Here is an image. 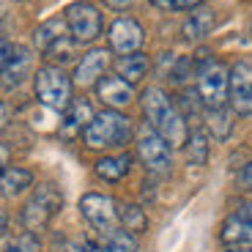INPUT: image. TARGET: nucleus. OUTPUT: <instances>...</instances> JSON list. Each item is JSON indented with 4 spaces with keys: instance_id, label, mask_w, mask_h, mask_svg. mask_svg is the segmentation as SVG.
<instances>
[{
    "instance_id": "1",
    "label": "nucleus",
    "mask_w": 252,
    "mask_h": 252,
    "mask_svg": "<svg viewBox=\"0 0 252 252\" xmlns=\"http://www.w3.org/2000/svg\"><path fill=\"white\" fill-rule=\"evenodd\" d=\"M82 137L91 148H121L132 140V121L121 115L118 110H104L94 115Z\"/></svg>"
},
{
    "instance_id": "2",
    "label": "nucleus",
    "mask_w": 252,
    "mask_h": 252,
    "mask_svg": "<svg viewBox=\"0 0 252 252\" xmlns=\"http://www.w3.org/2000/svg\"><path fill=\"white\" fill-rule=\"evenodd\" d=\"M61 203H63V197H61L55 184H41V187H36V192H33L31 200L22 208V225H25L31 233L47 227L50 220L58 214Z\"/></svg>"
},
{
    "instance_id": "3",
    "label": "nucleus",
    "mask_w": 252,
    "mask_h": 252,
    "mask_svg": "<svg viewBox=\"0 0 252 252\" xmlns=\"http://www.w3.org/2000/svg\"><path fill=\"white\" fill-rule=\"evenodd\" d=\"M36 96L50 110H69L71 104V80L58 66H44L36 74Z\"/></svg>"
},
{
    "instance_id": "4",
    "label": "nucleus",
    "mask_w": 252,
    "mask_h": 252,
    "mask_svg": "<svg viewBox=\"0 0 252 252\" xmlns=\"http://www.w3.org/2000/svg\"><path fill=\"white\" fill-rule=\"evenodd\" d=\"M227 82H230V71L217 61H206V66L197 69V96H200V104H206L208 110L225 107Z\"/></svg>"
},
{
    "instance_id": "5",
    "label": "nucleus",
    "mask_w": 252,
    "mask_h": 252,
    "mask_svg": "<svg viewBox=\"0 0 252 252\" xmlns=\"http://www.w3.org/2000/svg\"><path fill=\"white\" fill-rule=\"evenodd\" d=\"M66 22H69V33L74 41L88 44L94 38L101 36V11L91 6L88 0H77L66 8Z\"/></svg>"
},
{
    "instance_id": "6",
    "label": "nucleus",
    "mask_w": 252,
    "mask_h": 252,
    "mask_svg": "<svg viewBox=\"0 0 252 252\" xmlns=\"http://www.w3.org/2000/svg\"><path fill=\"white\" fill-rule=\"evenodd\" d=\"M80 211L101 236L115 230V225H118V208H115V200L107 195H96V192L85 195L80 200Z\"/></svg>"
},
{
    "instance_id": "7",
    "label": "nucleus",
    "mask_w": 252,
    "mask_h": 252,
    "mask_svg": "<svg viewBox=\"0 0 252 252\" xmlns=\"http://www.w3.org/2000/svg\"><path fill=\"white\" fill-rule=\"evenodd\" d=\"M227 91H230V104H233L236 113L252 115V66L250 63H244V61L233 63Z\"/></svg>"
},
{
    "instance_id": "8",
    "label": "nucleus",
    "mask_w": 252,
    "mask_h": 252,
    "mask_svg": "<svg viewBox=\"0 0 252 252\" xmlns=\"http://www.w3.org/2000/svg\"><path fill=\"white\" fill-rule=\"evenodd\" d=\"M110 47H113L118 55H129V52H137L140 44H143V28H140V22H134V19H115L113 25H110Z\"/></svg>"
},
{
    "instance_id": "9",
    "label": "nucleus",
    "mask_w": 252,
    "mask_h": 252,
    "mask_svg": "<svg viewBox=\"0 0 252 252\" xmlns=\"http://www.w3.org/2000/svg\"><path fill=\"white\" fill-rule=\"evenodd\" d=\"M137 154L143 159V164L154 173H164L170 167V145L164 143L157 132H145L140 134L137 143Z\"/></svg>"
},
{
    "instance_id": "10",
    "label": "nucleus",
    "mask_w": 252,
    "mask_h": 252,
    "mask_svg": "<svg viewBox=\"0 0 252 252\" xmlns=\"http://www.w3.org/2000/svg\"><path fill=\"white\" fill-rule=\"evenodd\" d=\"M110 66V52L107 50H91L82 55V61L74 69V82L77 85H96L104 77V69Z\"/></svg>"
},
{
    "instance_id": "11",
    "label": "nucleus",
    "mask_w": 252,
    "mask_h": 252,
    "mask_svg": "<svg viewBox=\"0 0 252 252\" xmlns=\"http://www.w3.org/2000/svg\"><path fill=\"white\" fill-rule=\"evenodd\" d=\"M96 96H99L107 107H126V104L134 99V91H132L129 82L115 74V77H101V80L96 82Z\"/></svg>"
},
{
    "instance_id": "12",
    "label": "nucleus",
    "mask_w": 252,
    "mask_h": 252,
    "mask_svg": "<svg viewBox=\"0 0 252 252\" xmlns=\"http://www.w3.org/2000/svg\"><path fill=\"white\" fill-rule=\"evenodd\" d=\"M94 107H91L85 99H74L69 104V115H66V124H63L61 134L63 137H74L77 132H85V126L94 121Z\"/></svg>"
},
{
    "instance_id": "13",
    "label": "nucleus",
    "mask_w": 252,
    "mask_h": 252,
    "mask_svg": "<svg viewBox=\"0 0 252 252\" xmlns=\"http://www.w3.org/2000/svg\"><path fill=\"white\" fill-rule=\"evenodd\" d=\"M214 11H208V8H197V11H192L187 17V22H184L181 33L187 41H200V38H206L208 33L214 31Z\"/></svg>"
},
{
    "instance_id": "14",
    "label": "nucleus",
    "mask_w": 252,
    "mask_h": 252,
    "mask_svg": "<svg viewBox=\"0 0 252 252\" xmlns=\"http://www.w3.org/2000/svg\"><path fill=\"white\" fill-rule=\"evenodd\" d=\"M148 58L143 55V52H129V55H121L118 63H115V71H118L121 80H126L129 85H134V82H140L145 74H148Z\"/></svg>"
},
{
    "instance_id": "15",
    "label": "nucleus",
    "mask_w": 252,
    "mask_h": 252,
    "mask_svg": "<svg viewBox=\"0 0 252 252\" xmlns=\"http://www.w3.org/2000/svg\"><path fill=\"white\" fill-rule=\"evenodd\" d=\"M170 110H173V101L167 99V94H164L162 88H148L143 94V113H145V118H148L151 126H157Z\"/></svg>"
},
{
    "instance_id": "16",
    "label": "nucleus",
    "mask_w": 252,
    "mask_h": 252,
    "mask_svg": "<svg viewBox=\"0 0 252 252\" xmlns=\"http://www.w3.org/2000/svg\"><path fill=\"white\" fill-rule=\"evenodd\" d=\"M31 63H33L31 50H25V47H17V52H14L11 63H8L6 71L0 74V82H3L6 88H14V85H19V82L28 77V71H31Z\"/></svg>"
},
{
    "instance_id": "17",
    "label": "nucleus",
    "mask_w": 252,
    "mask_h": 252,
    "mask_svg": "<svg viewBox=\"0 0 252 252\" xmlns=\"http://www.w3.org/2000/svg\"><path fill=\"white\" fill-rule=\"evenodd\" d=\"M33 184V173L25 167H6L0 173V195L3 197H17Z\"/></svg>"
},
{
    "instance_id": "18",
    "label": "nucleus",
    "mask_w": 252,
    "mask_h": 252,
    "mask_svg": "<svg viewBox=\"0 0 252 252\" xmlns=\"http://www.w3.org/2000/svg\"><path fill=\"white\" fill-rule=\"evenodd\" d=\"M222 241L225 244H233V247L252 244V222H244L236 214L227 217L225 225H222Z\"/></svg>"
},
{
    "instance_id": "19",
    "label": "nucleus",
    "mask_w": 252,
    "mask_h": 252,
    "mask_svg": "<svg viewBox=\"0 0 252 252\" xmlns=\"http://www.w3.org/2000/svg\"><path fill=\"white\" fill-rule=\"evenodd\" d=\"M129 157H104L96 162V176L104 178V181H118L129 173Z\"/></svg>"
},
{
    "instance_id": "20",
    "label": "nucleus",
    "mask_w": 252,
    "mask_h": 252,
    "mask_svg": "<svg viewBox=\"0 0 252 252\" xmlns=\"http://www.w3.org/2000/svg\"><path fill=\"white\" fill-rule=\"evenodd\" d=\"M101 252H137V241L129 230H110L101 239Z\"/></svg>"
},
{
    "instance_id": "21",
    "label": "nucleus",
    "mask_w": 252,
    "mask_h": 252,
    "mask_svg": "<svg viewBox=\"0 0 252 252\" xmlns=\"http://www.w3.org/2000/svg\"><path fill=\"white\" fill-rule=\"evenodd\" d=\"M118 220H121V225H124V230H129V233H143L145 227H148V220H145L143 208H140V206H132V203L121 206Z\"/></svg>"
},
{
    "instance_id": "22",
    "label": "nucleus",
    "mask_w": 252,
    "mask_h": 252,
    "mask_svg": "<svg viewBox=\"0 0 252 252\" xmlns=\"http://www.w3.org/2000/svg\"><path fill=\"white\" fill-rule=\"evenodd\" d=\"M61 36H66V25H63V19H50L44 25L36 31V47L38 50H47L52 41H58Z\"/></svg>"
},
{
    "instance_id": "23",
    "label": "nucleus",
    "mask_w": 252,
    "mask_h": 252,
    "mask_svg": "<svg viewBox=\"0 0 252 252\" xmlns=\"http://www.w3.org/2000/svg\"><path fill=\"white\" fill-rule=\"evenodd\" d=\"M206 124L211 129V134L220 140H225L230 134V115L225 113V107H217V110H208L206 113Z\"/></svg>"
},
{
    "instance_id": "24",
    "label": "nucleus",
    "mask_w": 252,
    "mask_h": 252,
    "mask_svg": "<svg viewBox=\"0 0 252 252\" xmlns=\"http://www.w3.org/2000/svg\"><path fill=\"white\" fill-rule=\"evenodd\" d=\"M187 157L192 164H206L208 159V143H206V134L195 132L192 137L187 140Z\"/></svg>"
},
{
    "instance_id": "25",
    "label": "nucleus",
    "mask_w": 252,
    "mask_h": 252,
    "mask_svg": "<svg viewBox=\"0 0 252 252\" xmlns=\"http://www.w3.org/2000/svg\"><path fill=\"white\" fill-rule=\"evenodd\" d=\"M47 58H52V61H71L74 58V38H69V36H61L58 41H52L50 47H47Z\"/></svg>"
},
{
    "instance_id": "26",
    "label": "nucleus",
    "mask_w": 252,
    "mask_h": 252,
    "mask_svg": "<svg viewBox=\"0 0 252 252\" xmlns=\"http://www.w3.org/2000/svg\"><path fill=\"white\" fill-rule=\"evenodd\" d=\"M3 252H41V244H38V239H36V233H22V236H17L14 241H8V247Z\"/></svg>"
},
{
    "instance_id": "27",
    "label": "nucleus",
    "mask_w": 252,
    "mask_h": 252,
    "mask_svg": "<svg viewBox=\"0 0 252 252\" xmlns=\"http://www.w3.org/2000/svg\"><path fill=\"white\" fill-rule=\"evenodd\" d=\"M14 52H17V47L11 44V41H6V38H0V74L6 71V66L11 63Z\"/></svg>"
},
{
    "instance_id": "28",
    "label": "nucleus",
    "mask_w": 252,
    "mask_h": 252,
    "mask_svg": "<svg viewBox=\"0 0 252 252\" xmlns=\"http://www.w3.org/2000/svg\"><path fill=\"white\" fill-rule=\"evenodd\" d=\"M239 187L241 189H252V162H247L239 173Z\"/></svg>"
},
{
    "instance_id": "29",
    "label": "nucleus",
    "mask_w": 252,
    "mask_h": 252,
    "mask_svg": "<svg viewBox=\"0 0 252 252\" xmlns=\"http://www.w3.org/2000/svg\"><path fill=\"white\" fill-rule=\"evenodd\" d=\"M236 217H241L244 222H252V203H244V206L236 211Z\"/></svg>"
},
{
    "instance_id": "30",
    "label": "nucleus",
    "mask_w": 252,
    "mask_h": 252,
    "mask_svg": "<svg viewBox=\"0 0 252 252\" xmlns=\"http://www.w3.org/2000/svg\"><path fill=\"white\" fill-rule=\"evenodd\" d=\"M8 157H11V154H8V148H6L3 143H0V173H3V170L8 167Z\"/></svg>"
},
{
    "instance_id": "31",
    "label": "nucleus",
    "mask_w": 252,
    "mask_h": 252,
    "mask_svg": "<svg viewBox=\"0 0 252 252\" xmlns=\"http://www.w3.org/2000/svg\"><path fill=\"white\" fill-rule=\"evenodd\" d=\"M104 3H107L110 8H118V11H121V8H129V6H132V0H104Z\"/></svg>"
},
{
    "instance_id": "32",
    "label": "nucleus",
    "mask_w": 252,
    "mask_h": 252,
    "mask_svg": "<svg viewBox=\"0 0 252 252\" xmlns=\"http://www.w3.org/2000/svg\"><path fill=\"white\" fill-rule=\"evenodd\" d=\"M200 0H173V6L176 8H195Z\"/></svg>"
},
{
    "instance_id": "33",
    "label": "nucleus",
    "mask_w": 252,
    "mask_h": 252,
    "mask_svg": "<svg viewBox=\"0 0 252 252\" xmlns=\"http://www.w3.org/2000/svg\"><path fill=\"white\" fill-rule=\"evenodd\" d=\"M151 3L157 8H162V11H173V8H176V6H173V0H151Z\"/></svg>"
},
{
    "instance_id": "34",
    "label": "nucleus",
    "mask_w": 252,
    "mask_h": 252,
    "mask_svg": "<svg viewBox=\"0 0 252 252\" xmlns=\"http://www.w3.org/2000/svg\"><path fill=\"white\" fill-rule=\"evenodd\" d=\"M6 118H8V110H6V104H3V101H0V126L6 124Z\"/></svg>"
},
{
    "instance_id": "35",
    "label": "nucleus",
    "mask_w": 252,
    "mask_h": 252,
    "mask_svg": "<svg viewBox=\"0 0 252 252\" xmlns=\"http://www.w3.org/2000/svg\"><path fill=\"white\" fill-rule=\"evenodd\" d=\"M6 233V214H3V211H0V236Z\"/></svg>"
},
{
    "instance_id": "36",
    "label": "nucleus",
    "mask_w": 252,
    "mask_h": 252,
    "mask_svg": "<svg viewBox=\"0 0 252 252\" xmlns=\"http://www.w3.org/2000/svg\"><path fill=\"white\" fill-rule=\"evenodd\" d=\"M250 33H252V25H250Z\"/></svg>"
}]
</instances>
